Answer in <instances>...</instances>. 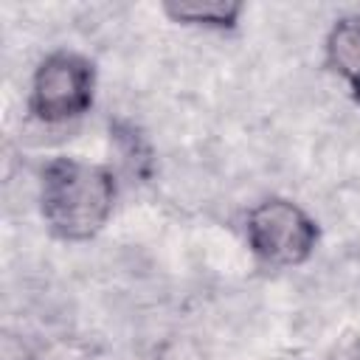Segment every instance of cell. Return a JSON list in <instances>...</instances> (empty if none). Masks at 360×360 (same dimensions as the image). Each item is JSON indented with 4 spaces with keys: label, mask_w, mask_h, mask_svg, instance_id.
<instances>
[{
    "label": "cell",
    "mask_w": 360,
    "mask_h": 360,
    "mask_svg": "<svg viewBox=\"0 0 360 360\" xmlns=\"http://www.w3.org/2000/svg\"><path fill=\"white\" fill-rule=\"evenodd\" d=\"M115 174L79 158H53L39 174V211L62 242L93 239L115 208Z\"/></svg>",
    "instance_id": "cell-1"
},
{
    "label": "cell",
    "mask_w": 360,
    "mask_h": 360,
    "mask_svg": "<svg viewBox=\"0 0 360 360\" xmlns=\"http://www.w3.org/2000/svg\"><path fill=\"white\" fill-rule=\"evenodd\" d=\"M245 236L250 250L270 267L304 264L321 239L318 222L292 200L267 197L245 217Z\"/></svg>",
    "instance_id": "cell-2"
},
{
    "label": "cell",
    "mask_w": 360,
    "mask_h": 360,
    "mask_svg": "<svg viewBox=\"0 0 360 360\" xmlns=\"http://www.w3.org/2000/svg\"><path fill=\"white\" fill-rule=\"evenodd\" d=\"M96 68L76 51L48 53L34 76L28 93V112L42 124H68L93 107Z\"/></svg>",
    "instance_id": "cell-3"
},
{
    "label": "cell",
    "mask_w": 360,
    "mask_h": 360,
    "mask_svg": "<svg viewBox=\"0 0 360 360\" xmlns=\"http://www.w3.org/2000/svg\"><path fill=\"white\" fill-rule=\"evenodd\" d=\"M323 59L332 73H338L360 104V14H346L335 20L323 42Z\"/></svg>",
    "instance_id": "cell-4"
},
{
    "label": "cell",
    "mask_w": 360,
    "mask_h": 360,
    "mask_svg": "<svg viewBox=\"0 0 360 360\" xmlns=\"http://www.w3.org/2000/svg\"><path fill=\"white\" fill-rule=\"evenodd\" d=\"M163 11L183 25L205 28V31H233L245 14V3L239 0H180L166 3Z\"/></svg>",
    "instance_id": "cell-5"
}]
</instances>
